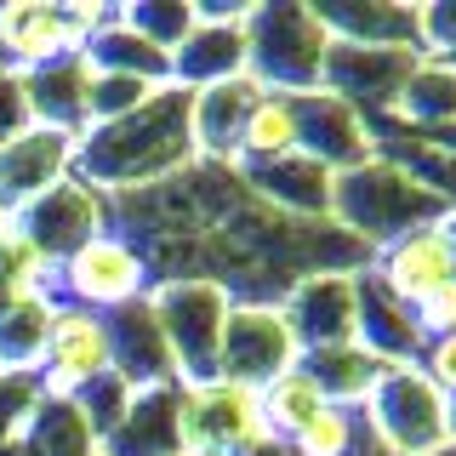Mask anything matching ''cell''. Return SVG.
Listing matches in <instances>:
<instances>
[{"label":"cell","instance_id":"6da1fadb","mask_svg":"<svg viewBox=\"0 0 456 456\" xmlns=\"http://www.w3.org/2000/svg\"><path fill=\"white\" fill-rule=\"evenodd\" d=\"M189 103H194V92L160 86L142 109L80 132L75 137V160L86 166L80 183H92V189H142V183H160L166 171L189 166V154H194Z\"/></svg>","mask_w":456,"mask_h":456},{"label":"cell","instance_id":"7a4b0ae2","mask_svg":"<svg viewBox=\"0 0 456 456\" xmlns=\"http://www.w3.org/2000/svg\"><path fill=\"white\" fill-rule=\"evenodd\" d=\"M331 52V35L314 18V6H256L246 12V75L263 92L308 97L320 92V69Z\"/></svg>","mask_w":456,"mask_h":456},{"label":"cell","instance_id":"3957f363","mask_svg":"<svg viewBox=\"0 0 456 456\" xmlns=\"http://www.w3.org/2000/svg\"><path fill=\"white\" fill-rule=\"evenodd\" d=\"M439 206L445 200H434L399 160H365L331 183V211L342 217V228L382 240V246L399 240L405 228H422Z\"/></svg>","mask_w":456,"mask_h":456},{"label":"cell","instance_id":"277c9868","mask_svg":"<svg viewBox=\"0 0 456 456\" xmlns=\"http://www.w3.org/2000/svg\"><path fill=\"white\" fill-rule=\"evenodd\" d=\"M370 428L394 456H445L451 445V394L434 388L422 365H382V377L365 394Z\"/></svg>","mask_w":456,"mask_h":456},{"label":"cell","instance_id":"5b68a950","mask_svg":"<svg viewBox=\"0 0 456 456\" xmlns=\"http://www.w3.org/2000/svg\"><path fill=\"white\" fill-rule=\"evenodd\" d=\"M263 399L240 382H177V456H246L268 445Z\"/></svg>","mask_w":456,"mask_h":456},{"label":"cell","instance_id":"8992f818","mask_svg":"<svg viewBox=\"0 0 456 456\" xmlns=\"http://www.w3.org/2000/svg\"><path fill=\"white\" fill-rule=\"evenodd\" d=\"M160 337L171 348L177 382H211L217 377V348H223V325H228V291L217 280H171L149 297Z\"/></svg>","mask_w":456,"mask_h":456},{"label":"cell","instance_id":"52a82bcc","mask_svg":"<svg viewBox=\"0 0 456 456\" xmlns=\"http://www.w3.org/2000/svg\"><path fill=\"white\" fill-rule=\"evenodd\" d=\"M57 274H63V291H69V308H132L142 303V291H149V263L137 256V246H126V240L114 234H97L86 240L80 251H69L63 263H57Z\"/></svg>","mask_w":456,"mask_h":456},{"label":"cell","instance_id":"ba28073f","mask_svg":"<svg viewBox=\"0 0 456 456\" xmlns=\"http://www.w3.org/2000/svg\"><path fill=\"white\" fill-rule=\"evenodd\" d=\"M109 370V325L103 314H86V308H57L52 314V337L46 354H40V394L46 399H75L80 388H92L97 377Z\"/></svg>","mask_w":456,"mask_h":456},{"label":"cell","instance_id":"9c48e42d","mask_svg":"<svg viewBox=\"0 0 456 456\" xmlns=\"http://www.w3.org/2000/svg\"><path fill=\"white\" fill-rule=\"evenodd\" d=\"M297 365V342L285 331L280 308H228L223 348H217V377L240 388H268L280 370Z\"/></svg>","mask_w":456,"mask_h":456},{"label":"cell","instance_id":"30bf717a","mask_svg":"<svg viewBox=\"0 0 456 456\" xmlns=\"http://www.w3.org/2000/svg\"><path fill=\"white\" fill-rule=\"evenodd\" d=\"M297 154L337 177V171L377 160V142H370V126L354 103H342L331 92H308L297 97Z\"/></svg>","mask_w":456,"mask_h":456},{"label":"cell","instance_id":"8fae6325","mask_svg":"<svg viewBox=\"0 0 456 456\" xmlns=\"http://www.w3.org/2000/svg\"><path fill=\"white\" fill-rule=\"evenodd\" d=\"M75 166V137L52 132V126H28L0 149V217H23L40 194H52Z\"/></svg>","mask_w":456,"mask_h":456},{"label":"cell","instance_id":"7c38bea8","mask_svg":"<svg viewBox=\"0 0 456 456\" xmlns=\"http://www.w3.org/2000/svg\"><path fill=\"white\" fill-rule=\"evenodd\" d=\"M285 331H291L297 354L331 348V342H360V291L354 274H308L297 280L291 303L280 308Z\"/></svg>","mask_w":456,"mask_h":456},{"label":"cell","instance_id":"4fadbf2b","mask_svg":"<svg viewBox=\"0 0 456 456\" xmlns=\"http://www.w3.org/2000/svg\"><path fill=\"white\" fill-rule=\"evenodd\" d=\"M422 63V52H394V46H348V40H331L320 69V92L342 97V103H399L411 69Z\"/></svg>","mask_w":456,"mask_h":456},{"label":"cell","instance_id":"5bb4252c","mask_svg":"<svg viewBox=\"0 0 456 456\" xmlns=\"http://www.w3.org/2000/svg\"><path fill=\"white\" fill-rule=\"evenodd\" d=\"M456 280V251L445 240V228L439 223H422V228H405L399 240L382 246V263H377V285L388 297H399L405 308L428 303V297L439 291V285Z\"/></svg>","mask_w":456,"mask_h":456},{"label":"cell","instance_id":"9a60e30c","mask_svg":"<svg viewBox=\"0 0 456 456\" xmlns=\"http://www.w3.org/2000/svg\"><path fill=\"white\" fill-rule=\"evenodd\" d=\"M18 234L35 240V246L52 256V268H57L69 251H80L86 240L103 234V194H97L92 183H80V177H63L52 194H40L35 206L23 211Z\"/></svg>","mask_w":456,"mask_h":456},{"label":"cell","instance_id":"2e32d148","mask_svg":"<svg viewBox=\"0 0 456 456\" xmlns=\"http://www.w3.org/2000/svg\"><path fill=\"white\" fill-rule=\"evenodd\" d=\"M234 75H246V12L194 18V28L171 52V80H183V92H206V86L234 80Z\"/></svg>","mask_w":456,"mask_h":456},{"label":"cell","instance_id":"e0dca14e","mask_svg":"<svg viewBox=\"0 0 456 456\" xmlns=\"http://www.w3.org/2000/svg\"><path fill=\"white\" fill-rule=\"evenodd\" d=\"M75 52H80V35L63 6H40V0L0 6V57H12L23 75L57 63V57H75Z\"/></svg>","mask_w":456,"mask_h":456},{"label":"cell","instance_id":"ac0fdd59","mask_svg":"<svg viewBox=\"0 0 456 456\" xmlns=\"http://www.w3.org/2000/svg\"><path fill=\"white\" fill-rule=\"evenodd\" d=\"M256 97H263V86L251 75H234V80H217V86H206V92H194V103H189L194 149L217 154V160H234L240 132H246V114H251Z\"/></svg>","mask_w":456,"mask_h":456},{"label":"cell","instance_id":"d6986e66","mask_svg":"<svg viewBox=\"0 0 456 456\" xmlns=\"http://www.w3.org/2000/svg\"><path fill=\"white\" fill-rule=\"evenodd\" d=\"M23 92H28V114H35V126H52V132H69V137L86 132L92 69H86L80 52L75 57H57V63H46V69H28Z\"/></svg>","mask_w":456,"mask_h":456},{"label":"cell","instance_id":"ffe728a7","mask_svg":"<svg viewBox=\"0 0 456 456\" xmlns=\"http://www.w3.org/2000/svg\"><path fill=\"white\" fill-rule=\"evenodd\" d=\"M97 456H177V382L142 388L120 428L97 445Z\"/></svg>","mask_w":456,"mask_h":456},{"label":"cell","instance_id":"44dd1931","mask_svg":"<svg viewBox=\"0 0 456 456\" xmlns=\"http://www.w3.org/2000/svg\"><path fill=\"white\" fill-rule=\"evenodd\" d=\"M354 291H360V342L377 354L382 365H405L411 354L422 348L417 314L399 303V297L382 291L377 274H354Z\"/></svg>","mask_w":456,"mask_h":456},{"label":"cell","instance_id":"7402d4cb","mask_svg":"<svg viewBox=\"0 0 456 456\" xmlns=\"http://www.w3.org/2000/svg\"><path fill=\"white\" fill-rule=\"evenodd\" d=\"M314 377V388L325 394V405H360L370 394V382L382 377V360L365 348V342H331V348H314L297 360Z\"/></svg>","mask_w":456,"mask_h":456},{"label":"cell","instance_id":"603a6c76","mask_svg":"<svg viewBox=\"0 0 456 456\" xmlns=\"http://www.w3.org/2000/svg\"><path fill=\"white\" fill-rule=\"evenodd\" d=\"M246 177L263 189L268 200H280V206L291 211H331V171L303 160V154H280V160H246Z\"/></svg>","mask_w":456,"mask_h":456},{"label":"cell","instance_id":"cb8c5ba5","mask_svg":"<svg viewBox=\"0 0 456 456\" xmlns=\"http://www.w3.org/2000/svg\"><path fill=\"white\" fill-rule=\"evenodd\" d=\"M52 314H57L52 297H12L0 308V370L35 377L40 354H46V337H52Z\"/></svg>","mask_w":456,"mask_h":456},{"label":"cell","instance_id":"d4e9b609","mask_svg":"<svg viewBox=\"0 0 456 456\" xmlns=\"http://www.w3.org/2000/svg\"><path fill=\"white\" fill-rule=\"evenodd\" d=\"M18 439L23 456H97V434L86 428L75 399H40Z\"/></svg>","mask_w":456,"mask_h":456},{"label":"cell","instance_id":"484cf974","mask_svg":"<svg viewBox=\"0 0 456 456\" xmlns=\"http://www.w3.org/2000/svg\"><path fill=\"white\" fill-rule=\"evenodd\" d=\"M256 399H263V422H268V434H274V439H297L325 411V394L314 388V377H308L303 365L280 370L268 388H256Z\"/></svg>","mask_w":456,"mask_h":456},{"label":"cell","instance_id":"4316f807","mask_svg":"<svg viewBox=\"0 0 456 456\" xmlns=\"http://www.w3.org/2000/svg\"><path fill=\"white\" fill-rule=\"evenodd\" d=\"M399 109H405V120L417 126V132H439V126H451L456 120V69L451 63H422L411 69V80H405V92H399Z\"/></svg>","mask_w":456,"mask_h":456},{"label":"cell","instance_id":"83f0119b","mask_svg":"<svg viewBox=\"0 0 456 456\" xmlns=\"http://www.w3.org/2000/svg\"><path fill=\"white\" fill-rule=\"evenodd\" d=\"M280 154H297V97L263 92L246 114L234 160H280Z\"/></svg>","mask_w":456,"mask_h":456},{"label":"cell","instance_id":"f1b7e54d","mask_svg":"<svg viewBox=\"0 0 456 456\" xmlns=\"http://www.w3.org/2000/svg\"><path fill=\"white\" fill-rule=\"evenodd\" d=\"M348 451H354V411L348 405H325L291 439V456H348Z\"/></svg>","mask_w":456,"mask_h":456},{"label":"cell","instance_id":"f546056e","mask_svg":"<svg viewBox=\"0 0 456 456\" xmlns=\"http://www.w3.org/2000/svg\"><path fill=\"white\" fill-rule=\"evenodd\" d=\"M40 399H46V394H40L35 377H23V370H0V445H12V439L23 434Z\"/></svg>","mask_w":456,"mask_h":456},{"label":"cell","instance_id":"4dcf8cb0","mask_svg":"<svg viewBox=\"0 0 456 456\" xmlns=\"http://www.w3.org/2000/svg\"><path fill=\"white\" fill-rule=\"evenodd\" d=\"M28 126H35V114H28V92H23V75H12V69H0V149H6L12 137H23Z\"/></svg>","mask_w":456,"mask_h":456},{"label":"cell","instance_id":"1f68e13d","mask_svg":"<svg viewBox=\"0 0 456 456\" xmlns=\"http://www.w3.org/2000/svg\"><path fill=\"white\" fill-rule=\"evenodd\" d=\"M411 314H417V337H428V342L456 337V280L439 285V291L428 297V303H417Z\"/></svg>","mask_w":456,"mask_h":456},{"label":"cell","instance_id":"d6a6232c","mask_svg":"<svg viewBox=\"0 0 456 456\" xmlns=\"http://www.w3.org/2000/svg\"><path fill=\"white\" fill-rule=\"evenodd\" d=\"M422 370L434 377V388H439V394H456V337L428 342V360H422Z\"/></svg>","mask_w":456,"mask_h":456},{"label":"cell","instance_id":"836d02e7","mask_svg":"<svg viewBox=\"0 0 456 456\" xmlns=\"http://www.w3.org/2000/svg\"><path fill=\"white\" fill-rule=\"evenodd\" d=\"M439 228H445V240H451V251H456V211H451V217L439 223Z\"/></svg>","mask_w":456,"mask_h":456},{"label":"cell","instance_id":"e575fe53","mask_svg":"<svg viewBox=\"0 0 456 456\" xmlns=\"http://www.w3.org/2000/svg\"><path fill=\"white\" fill-rule=\"evenodd\" d=\"M6 228H12V223H6V217H0V234H6Z\"/></svg>","mask_w":456,"mask_h":456}]
</instances>
